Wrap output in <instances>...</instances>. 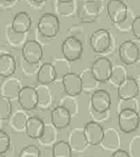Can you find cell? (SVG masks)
<instances>
[{
  "label": "cell",
  "instance_id": "cell-1",
  "mask_svg": "<svg viewBox=\"0 0 140 157\" xmlns=\"http://www.w3.org/2000/svg\"><path fill=\"white\" fill-rule=\"evenodd\" d=\"M60 29V20L55 14L44 13L38 19L37 31L44 38H54L58 35Z\"/></svg>",
  "mask_w": 140,
  "mask_h": 157
},
{
  "label": "cell",
  "instance_id": "cell-2",
  "mask_svg": "<svg viewBox=\"0 0 140 157\" xmlns=\"http://www.w3.org/2000/svg\"><path fill=\"white\" fill-rule=\"evenodd\" d=\"M139 113L133 110H123L118 112L117 123L119 130L124 133H131L139 127Z\"/></svg>",
  "mask_w": 140,
  "mask_h": 157
},
{
  "label": "cell",
  "instance_id": "cell-3",
  "mask_svg": "<svg viewBox=\"0 0 140 157\" xmlns=\"http://www.w3.org/2000/svg\"><path fill=\"white\" fill-rule=\"evenodd\" d=\"M111 41L112 37L110 32L105 29H99L90 35L89 43L93 52L102 54L108 50L111 44Z\"/></svg>",
  "mask_w": 140,
  "mask_h": 157
},
{
  "label": "cell",
  "instance_id": "cell-4",
  "mask_svg": "<svg viewBox=\"0 0 140 157\" xmlns=\"http://www.w3.org/2000/svg\"><path fill=\"white\" fill-rule=\"evenodd\" d=\"M23 60L28 64H36L42 60L44 52L42 46L35 40H28L21 48Z\"/></svg>",
  "mask_w": 140,
  "mask_h": 157
},
{
  "label": "cell",
  "instance_id": "cell-5",
  "mask_svg": "<svg viewBox=\"0 0 140 157\" xmlns=\"http://www.w3.org/2000/svg\"><path fill=\"white\" fill-rule=\"evenodd\" d=\"M61 52L64 58L68 61H75L83 54L82 42L74 36L66 38L61 43Z\"/></svg>",
  "mask_w": 140,
  "mask_h": 157
},
{
  "label": "cell",
  "instance_id": "cell-6",
  "mask_svg": "<svg viewBox=\"0 0 140 157\" xmlns=\"http://www.w3.org/2000/svg\"><path fill=\"white\" fill-rule=\"evenodd\" d=\"M119 56L122 62L127 65L136 64L139 60V47L130 40L123 41L119 46Z\"/></svg>",
  "mask_w": 140,
  "mask_h": 157
},
{
  "label": "cell",
  "instance_id": "cell-7",
  "mask_svg": "<svg viewBox=\"0 0 140 157\" xmlns=\"http://www.w3.org/2000/svg\"><path fill=\"white\" fill-rule=\"evenodd\" d=\"M107 12L113 23L121 24L127 19L128 7L122 0H110L107 4Z\"/></svg>",
  "mask_w": 140,
  "mask_h": 157
},
{
  "label": "cell",
  "instance_id": "cell-8",
  "mask_svg": "<svg viewBox=\"0 0 140 157\" xmlns=\"http://www.w3.org/2000/svg\"><path fill=\"white\" fill-rule=\"evenodd\" d=\"M112 64L111 61L107 58H99L93 63L90 67L93 76L100 83L107 82L111 75Z\"/></svg>",
  "mask_w": 140,
  "mask_h": 157
},
{
  "label": "cell",
  "instance_id": "cell-9",
  "mask_svg": "<svg viewBox=\"0 0 140 157\" xmlns=\"http://www.w3.org/2000/svg\"><path fill=\"white\" fill-rule=\"evenodd\" d=\"M111 103V96L107 90L96 89L92 94L90 106L96 111L104 112L110 110Z\"/></svg>",
  "mask_w": 140,
  "mask_h": 157
},
{
  "label": "cell",
  "instance_id": "cell-10",
  "mask_svg": "<svg viewBox=\"0 0 140 157\" xmlns=\"http://www.w3.org/2000/svg\"><path fill=\"white\" fill-rule=\"evenodd\" d=\"M17 99L20 107L25 111L33 110L37 107L36 90L35 88L30 86L21 87L17 97Z\"/></svg>",
  "mask_w": 140,
  "mask_h": 157
},
{
  "label": "cell",
  "instance_id": "cell-11",
  "mask_svg": "<svg viewBox=\"0 0 140 157\" xmlns=\"http://www.w3.org/2000/svg\"><path fill=\"white\" fill-rule=\"evenodd\" d=\"M62 86L66 94L71 97H77L81 94L82 90V85L80 75L74 72H69L66 74L63 78Z\"/></svg>",
  "mask_w": 140,
  "mask_h": 157
},
{
  "label": "cell",
  "instance_id": "cell-12",
  "mask_svg": "<svg viewBox=\"0 0 140 157\" xmlns=\"http://www.w3.org/2000/svg\"><path fill=\"white\" fill-rule=\"evenodd\" d=\"M73 152L84 153L90 145L86 140L84 133V128H74L70 132L67 141Z\"/></svg>",
  "mask_w": 140,
  "mask_h": 157
},
{
  "label": "cell",
  "instance_id": "cell-13",
  "mask_svg": "<svg viewBox=\"0 0 140 157\" xmlns=\"http://www.w3.org/2000/svg\"><path fill=\"white\" fill-rule=\"evenodd\" d=\"M117 95L119 99H130L137 98L139 93V86L133 78L127 77L117 86Z\"/></svg>",
  "mask_w": 140,
  "mask_h": 157
},
{
  "label": "cell",
  "instance_id": "cell-14",
  "mask_svg": "<svg viewBox=\"0 0 140 157\" xmlns=\"http://www.w3.org/2000/svg\"><path fill=\"white\" fill-rule=\"evenodd\" d=\"M100 145L108 151L114 152L119 150L121 147V136L119 132L113 127L105 129Z\"/></svg>",
  "mask_w": 140,
  "mask_h": 157
},
{
  "label": "cell",
  "instance_id": "cell-15",
  "mask_svg": "<svg viewBox=\"0 0 140 157\" xmlns=\"http://www.w3.org/2000/svg\"><path fill=\"white\" fill-rule=\"evenodd\" d=\"M104 129L99 123L92 121L87 123L84 127V133L89 145H99L104 136Z\"/></svg>",
  "mask_w": 140,
  "mask_h": 157
},
{
  "label": "cell",
  "instance_id": "cell-16",
  "mask_svg": "<svg viewBox=\"0 0 140 157\" xmlns=\"http://www.w3.org/2000/svg\"><path fill=\"white\" fill-rule=\"evenodd\" d=\"M71 115L61 106L55 107L51 112V124L58 130L64 129L70 125Z\"/></svg>",
  "mask_w": 140,
  "mask_h": 157
},
{
  "label": "cell",
  "instance_id": "cell-17",
  "mask_svg": "<svg viewBox=\"0 0 140 157\" xmlns=\"http://www.w3.org/2000/svg\"><path fill=\"white\" fill-rule=\"evenodd\" d=\"M32 18L26 12H19L15 14L12 21V30L15 33L25 35L31 29Z\"/></svg>",
  "mask_w": 140,
  "mask_h": 157
},
{
  "label": "cell",
  "instance_id": "cell-18",
  "mask_svg": "<svg viewBox=\"0 0 140 157\" xmlns=\"http://www.w3.org/2000/svg\"><path fill=\"white\" fill-rule=\"evenodd\" d=\"M37 94V107L41 110H47L53 103V95L49 85L38 84L35 87Z\"/></svg>",
  "mask_w": 140,
  "mask_h": 157
},
{
  "label": "cell",
  "instance_id": "cell-19",
  "mask_svg": "<svg viewBox=\"0 0 140 157\" xmlns=\"http://www.w3.org/2000/svg\"><path fill=\"white\" fill-rule=\"evenodd\" d=\"M21 83L17 78L9 77L5 80L1 87V94L12 100L17 99L18 93L21 89Z\"/></svg>",
  "mask_w": 140,
  "mask_h": 157
},
{
  "label": "cell",
  "instance_id": "cell-20",
  "mask_svg": "<svg viewBox=\"0 0 140 157\" xmlns=\"http://www.w3.org/2000/svg\"><path fill=\"white\" fill-rule=\"evenodd\" d=\"M16 71L15 58L8 52H0V76L4 78L12 77Z\"/></svg>",
  "mask_w": 140,
  "mask_h": 157
},
{
  "label": "cell",
  "instance_id": "cell-21",
  "mask_svg": "<svg viewBox=\"0 0 140 157\" xmlns=\"http://www.w3.org/2000/svg\"><path fill=\"white\" fill-rule=\"evenodd\" d=\"M44 123L38 117H29L25 126V132L28 137L32 140H38L44 130Z\"/></svg>",
  "mask_w": 140,
  "mask_h": 157
},
{
  "label": "cell",
  "instance_id": "cell-22",
  "mask_svg": "<svg viewBox=\"0 0 140 157\" xmlns=\"http://www.w3.org/2000/svg\"><path fill=\"white\" fill-rule=\"evenodd\" d=\"M37 81L40 84H52L56 81V75L51 63H44L37 71Z\"/></svg>",
  "mask_w": 140,
  "mask_h": 157
},
{
  "label": "cell",
  "instance_id": "cell-23",
  "mask_svg": "<svg viewBox=\"0 0 140 157\" xmlns=\"http://www.w3.org/2000/svg\"><path fill=\"white\" fill-rule=\"evenodd\" d=\"M38 140L39 144L44 147H52L58 141V129L55 128L51 124H44V130Z\"/></svg>",
  "mask_w": 140,
  "mask_h": 157
},
{
  "label": "cell",
  "instance_id": "cell-24",
  "mask_svg": "<svg viewBox=\"0 0 140 157\" xmlns=\"http://www.w3.org/2000/svg\"><path fill=\"white\" fill-rule=\"evenodd\" d=\"M79 75L81 78L82 90L84 91L90 92L93 91V90L94 91L100 86V83L93 76L90 67L84 69Z\"/></svg>",
  "mask_w": 140,
  "mask_h": 157
},
{
  "label": "cell",
  "instance_id": "cell-25",
  "mask_svg": "<svg viewBox=\"0 0 140 157\" xmlns=\"http://www.w3.org/2000/svg\"><path fill=\"white\" fill-rule=\"evenodd\" d=\"M28 115L24 110H18L12 113L10 118V126L14 131L22 133L25 130L26 123L28 119Z\"/></svg>",
  "mask_w": 140,
  "mask_h": 157
},
{
  "label": "cell",
  "instance_id": "cell-26",
  "mask_svg": "<svg viewBox=\"0 0 140 157\" xmlns=\"http://www.w3.org/2000/svg\"><path fill=\"white\" fill-rule=\"evenodd\" d=\"M73 151L68 143L64 140H58L52 146V157H72Z\"/></svg>",
  "mask_w": 140,
  "mask_h": 157
},
{
  "label": "cell",
  "instance_id": "cell-27",
  "mask_svg": "<svg viewBox=\"0 0 140 157\" xmlns=\"http://www.w3.org/2000/svg\"><path fill=\"white\" fill-rule=\"evenodd\" d=\"M70 61L66 60L65 58H56L51 63L55 69V75H56V81H61L63 77L66 74L70 72Z\"/></svg>",
  "mask_w": 140,
  "mask_h": 157
},
{
  "label": "cell",
  "instance_id": "cell-28",
  "mask_svg": "<svg viewBox=\"0 0 140 157\" xmlns=\"http://www.w3.org/2000/svg\"><path fill=\"white\" fill-rule=\"evenodd\" d=\"M127 78V69L123 65L113 66L111 75L107 81L113 85L117 87L120 83H122Z\"/></svg>",
  "mask_w": 140,
  "mask_h": 157
},
{
  "label": "cell",
  "instance_id": "cell-29",
  "mask_svg": "<svg viewBox=\"0 0 140 157\" xmlns=\"http://www.w3.org/2000/svg\"><path fill=\"white\" fill-rule=\"evenodd\" d=\"M60 106L67 110L69 113L71 115V117L78 116V112H79V106H78V101L76 100L75 97H71L66 94V96L61 99Z\"/></svg>",
  "mask_w": 140,
  "mask_h": 157
},
{
  "label": "cell",
  "instance_id": "cell-30",
  "mask_svg": "<svg viewBox=\"0 0 140 157\" xmlns=\"http://www.w3.org/2000/svg\"><path fill=\"white\" fill-rule=\"evenodd\" d=\"M12 113V104L11 100L0 94V120L9 119Z\"/></svg>",
  "mask_w": 140,
  "mask_h": 157
},
{
  "label": "cell",
  "instance_id": "cell-31",
  "mask_svg": "<svg viewBox=\"0 0 140 157\" xmlns=\"http://www.w3.org/2000/svg\"><path fill=\"white\" fill-rule=\"evenodd\" d=\"M139 101L137 98L130 99H119L117 104V113L123 110H133L139 112Z\"/></svg>",
  "mask_w": 140,
  "mask_h": 157
},
{
  "label": "cell",
  "instance_id": "cell-32",
  "mask_svg": "<svg viewBox=\"0 0 140 157\" xmlns=\"http://www.w3.org/2000/svg\"><path fill=\"white\" fill-rule=\"evenodd\" d=\"M128 153L130 157H140V136L135 135L129 142Z\"/></svg>",
  "mask_w": 140,
  "mask_h": 157
},
{
  "label": "cell",
  "instance_id": "cell-33",
  "mask_svg": "<svg viewBox=\"0 0 140 157\" xmlns=\"http://www.w3.org/2000/svg\"><path fill=\"white\" fill-rule=\"evenodd\" d=\"M89 113H90V119L92 121H94L96 123H100L107 121L109 120L110 117V110H108L104 112H99L93 110L91 107H89Z\"/></svg>",
  "mask_w": 140,
  "mask_h": 157
},
{
  "label": "cell",
  "instance_id": "cell-34",
  "mask_svg": "<svg viewBox=\"0 0 140 157\" xmlns=\"http://www.w3.org/2000/svg\"><path fill=\"white\" fill-rule=\"evenodd\" d=\"M41 152L37 146L30 144L23 147L20 151L18 157H40Z\"/></svg>",
  "mask_w": 140,
  "mask_h": 157
},
{
  "label": "cell",
  "instance_id": "cell-35",
  "mask_svg": "<svg viewBox=\"0 0 140 157\" xmlns=\"http://www.w3.org/2000/svg\"><path fill=\"white\" fill-rule=\"evenodd\" d=\"M11 146V139L7 133L0 129V155L6 153Z\"/></svg>",
  "mask_w": 140,
  "mask_h": 157
},
{
  "label": "cell",
  "instance_id": "cell-36",
  "mask_svg": "<svg viewBox=\"0 0 140 157\" xmlns=\"http://www.w3.org/2000/svg\"><path fill=\"white\" fill-rule=\"evenodd\" d=\"M132 32H133V36L137 39L140 38V17H135L134 19L132 21Z\"/></svg>",
  "mask_w": 140,
  "mask_h": 157
},
{
  "label": "cell",
  "instance_id": "cell-37",
  "mask_svg": "<svg viewBox=\"0 0 140 157\" xmlns=\"http://www.w3.org/2000/svg\"><path fill=\"white\" fill-rule=\"evenodd\" d=\"M111 157H130V155H129L128 152L126 151V150L119 149V150L113 152Z\"/></svg>",
  "mask_w": 140,
  "mask_h": 157
},
{
  "label": "cell",
  "instance_id": "cell-38",
  "mask_svg": "<svg viewBox=\"0 0 140 157\" xmlns=\"http://www.w3.org/2000/svg\"><path fill=\"white\" fill-rule=\"evenodd\" d=\"M58 2L59 3H71L74 0H58Z\"/></svg>",
  "mask_w": 140,
  "mask_h": 157
},
{
  "label": "cell",
  "instance_id": "cell-39",
  "mask_svg": "<svg viewBox=\"0 0 140 157\" xmlns=\"http://www.w3.org/2000/svg\"><path fill=\"white\" fill-rule=\"evenodd\" d=\"M33 1L35 2L38 3V4H40V3L44 2H46L47 0H33Z\"/></svg>",
  "mask_w": 140,
  "mask_h": 157
},
{
  "label": "cell",
  "instance_id": "cell-40",
  "mask_svg": "<svg viewBox=\"0 0 140 157\" xmlns=\"http://www.w3.org/2000/svg\"><path fill=\"white\" fill-rule=\"evenodd\" d=\"M6 2H12L14 1H16V0H5Z\"/></svg>",
  "mask_w": 140,
  "mask_h": 157
},
{
  "label": "cell",
  "instance_id": "cell-41",
  "mask_svg": "<svg viewBox=\"0 0 140 157\" xmlns=\"http://www.w3.org/2000/svg\"><path fill=\"white\" fill-rule=\"evenodd\" d=\"M2 121H1V120H0V127H1V126H2Z\"/></svg>",
  "mask_w": 140,
  "mask_h": 157
}]
</instances>
